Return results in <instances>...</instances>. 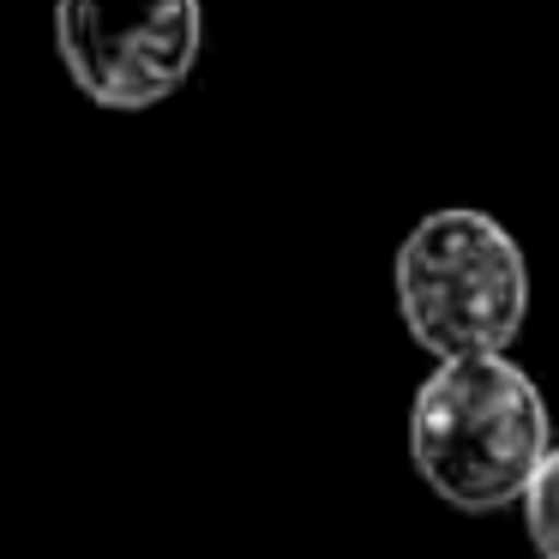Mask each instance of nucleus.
Instances as JSON below:
<instances>
[{"mask_svg":"<svg viewBox=\"0 0 559 559\" xmlns=\"http://www.w3.org/2000/svg\"><path fill=\"white\" fill-rule=\"evenodd\" d=\"M523 523H530V542L542 547V559H559V445L547 451V463L523 493Z\"/></svg>","mask_w":559,"mask_h":559,"instance_id":"4","label":"nucleus"},{"mask_svg":"<svg viewBox=\"0 0 559 559\" xmlns=\"http://www.w3.org/2000/svg\"><path fill=\"white\" fill-rule=\"evenodd\" d=\"M547 403L506 355L439 361L409 409V457L457 511H506L547 463Z\"/></svg>","mask_w":559,"mask_h":559,"instance_id":"1","label":"nucleus"},{"mask_svg":"<svg viewBox=\"0 0 559 559\" xmlns=\"http://www.w3.org/2000/svg\"><path fill=\"white\" fill-rule=\"evenodd\" d=\"M397 313L439 361L506 355L530 313L523 253L487 211H433L397 247Z\"/></svg>","mask_w":559,"mask_h":559,"instance_id":"2","label":"nucleus"},{"mask_svg":"<svg viewBox=\"0 0 559 559\" xmlns=\"http://www.w3.org/2000/svg\"><path fill=\"white\" fill-rule=\"evenodd\" d=\"M199 0H55V49L67 79L115 115L169 103L199 61Z\"/></svg>","mask_w":559,"mask_h":559,"instance_id":"3","label":"nucleus"}]
</instances>
